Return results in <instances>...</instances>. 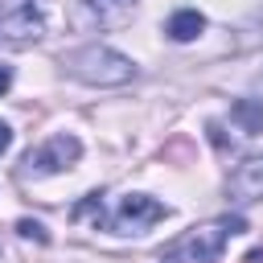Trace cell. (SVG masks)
<instances>
[{
	"instance_id": "obj_1",
	"label": "cell",
	"mask_w": 263,
	"mask_h": 263,
	"mask_svg": "<svg viewBox=\"0 0 263 263\" xmlns=\"http://www.w3.org/2000/svg\"><path fill=\"white\" fill-rule=\"evenodd\" d=\"M66 70H70V78H78L86 86H123L136 74L132 58H123L111 45H82V49H74L66 58Z\"/></svg>"
},
{
	"instance_id": "obj_2",
	"label": "cell",
	"mask_w": 263,
	"mask_h": 263,
	"mask_svg": "<svg viewBox=\"0 0 263 263\" xmlns=\"http://www.w3.org/2000/svg\"><path fill=\"white\" fill-rule=\"evenodd\" d=\"M247 230V222L238 218V214H226V218H214V222H205V226H197L193 230V238H189V259L193 263H214L218 255H222V247H226V238L230 234H242Z\"/></svg>"
},
{
	"instance_id": "obj_3",
	"label": "cell",
	"mask_w": 263,
	"mask_h": 263,
	"mask_svg": "<svg viewBox=\"0 0 263 263\" xmlns=\"http://www.w3.org/2000/svg\"><path fill=\"white\" fill-rule=\"evenodd\" d=\"M45 33V16L37 0H0V37L8 41H37Z\"/></svg>"
},
{
	"instance_id": "obj_4",
	"label": "cell",
	"mask_w": 263,
	"mask_h": 263,
	"mask_svg": "<svg viewBox=\"0 0 263 263\" xmlns=\"http://www.w3.org/2000/svg\"><path fill=\"white\" fill-rule=\"evenodd\" d=\"M82 156V144H78V136H49L41 148H33L29 156H25V173H37V177H45V173H62V168H70L74 160Z\"/></svg>"
},
{
	"instance_id": "obj_5",
	"label": "cell",
	"mask_w": 263,
	"mask_h": 263,
	"mask_svg": "<svg viewBox=\"0 0 263 263\" xmlns=\"http://www.w3.org/2000/svg\"><path fill=\"white\" fill-rule=\"evenodd\" d=\"M164 214H168V210H164L156 197H148V193H127V197H119V210H115L111 226H115V234H144V230L156 226Z\"/></svg>"
},
{
	"instance_id": "obj_6",
	"label": "cell",
	"mask_w": 263,
	"mask_h": 263,
	"mask_svg": "<svg viewBox=\"0 0 263 263\" xmlns=\"http://www.w3.org/2000/svg\"><path fill=\"white\" fill-rule=\"evenodd\" d=\"M136 12V0H78L74 25L78 29H119Z\"/></svg>"
},
{
	"instance_id": "obj_7",
	"label": "cell",
	"mask_w": 263,
	"mask_h": 263,
	"mask_svg": "<svg viewBox=\"0 0 263 263\" xmlns=\"http://www.w3.org/2000/svg\"><path fill=\"white\" fill-rule=\"evenodd\" d=\"M226 193H230V201H238V205L263 201V156H247V160L230 173Z\"/></svg>"
},
{
	"instance_id": "obj_8",
	"label": "cell",
	"mask_w": 263,
	"mask_h": 263,
	"mask_svg": "<svg viewBox=\"0 0 263 263\" xmlns=\"http://www.w3.org/2000/svg\"><path fill=\"white\" fill-rule=\"evenodd\" d=\"M164 33H168L173 41H193V37H201V33H205V16H201L197 8H181V12H173V16H168Z\"/></svg>"
},
{
	"instance_id": "obj_9",
	"label": "cell",
	"mask_w": 263,
	"mask_h": 263,
	"mask_svg": "<svg viewBox=\"0 0 263 263\" xmlns=\"http://www.w3.org/2000/svg\"><path fill=\"white\" fill-rule=\"evenodd\" d=\"M230 119L247 132V136H259L263 132V99H238L230 107Z\"/></svg>"
},
{
	"instance_id": "obj_10",
	"label": "cell",
	"mask_w": 263,
	"mask_h": 263,
	"mask_svg": "<svg viewBox=\"0 0 263 263\" xmlns=\"http://www.w3.org/2000/svg\"><path fill=\"white\" fill-rule=\"evenodd\" d=\"M16 234H21V238H37V242H49L45 226H41V222H33V218H21V222H16Z\"/></svg>"
},
{
	"instance_id": "obj_11",
	"label": "cell",
	"mask_w": 263,
	"mask_h": 263,
	"mask_svg": "<svg viewBox=\"0 0 263 263\" xmlns=\"http://www.w3.org/2000/svg\"><path fill=\"white\" fill-rule=\"evenodd\" d=\"M8 144H12V127H8L4 119H0V156L8 152Z\"/></svg>"
},
{
	"instance_id": "obj_12",
	"label": "cell",
	"mask_w": 263,
	"mask_h": 263,
	"mask_svg": "<svg viewBox=\"0 0 263 263\" xmlns=\"http://www.w3.org/2000/svg\"><path fill=\"white\" fill-rule=\"evenodd\" d=\"M8 86H12V70H8V66H0V95H4Z\"/></svg>"
},
{
	"instance_id": "obj_13",
	"label": "cell",
	"mask_w": 263,
	"mask_h": 263,
	"mask_svg": "<svg viewBox=\"0 0 263 263\" xmlns=\"http://www.w3.org/2000/svg\"><path fill=\"white\" fill-rule=\"evenodd\" d=\"M259 90H263V78H259Z\"/></svg>"
}]
</instances>
